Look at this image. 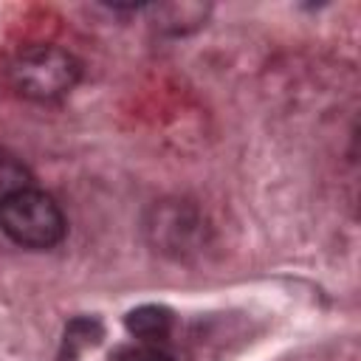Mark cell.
<instances>
[{
  "label": "cell",
  "mask_w": 361,
  "mask_h": 361,
  "mask_svg": "<svg viewBox=\"0 0 361 361\" xmlns=\"http://www.w3.org/2000/svg\"><path fill=\"white\" fill-rule=\"evenodd\" d=\"M124 324L130 336L141 341H158V338H166V333L172 330V310L164 305H141L127 313Z\"/></svg>",
  "instance_id": "3"
},
{
  "label": "cell",
  "mask_w": 361,
  "mask_h": 361,
  "mask_svg": "<svg viewBox=\"0 0 361 361\" xmlns=\"http://www.w3.org/2000/svg\"><path fill=\"white\" fill-rule=\"evenodd\" d=\"M121 361H175L169 353H164L161 347H152V344H144V347H133L121 355Z\"/></svg>",
  "instance_id": "8"
},
{
  "label": "cell",
  "mask_w": 361,
  "mask_h": 361,
  "mask_svg": "<svg viewBox=\"0 0 361 361\" xmlns=\"http://www.w3.org/2000/svg\"><path fill=\"white\" fill-rule=\"evenodd\" d=\"M82 76L76 56L59 45H31L8 68L14 90L31 102H56L68 96Z\"/></svg>",
  "instance_id": "1"
},
{
  "label": "cell",
  "mask_w": 361,
  "mask_h": 361,
  "mask_svg": "<svg viewBox=\"0 0 361 361\" xmlns=\"http://www.w3.org/2000/svg\"><path fill=\"white\" fill-rule=\"evenodd\" d=\"M31 186H34V175L23 164V158H17L14 152L0 147V203L23 189H31Z\"/></svg>",
  "instance_id": "6"
},
{
  "label": "cell",
  "mask_w": 361,
  "mask_h": 361,
  "mask_svg": "<svg viewBox=\"0 0 361 361\" xmlns=\"http://www.w3.org/2000/svg\"><path fill=\"white\" fill-rule=\"evenodd\" d=\"M0 228L17 245L45 251L65 237V214L51 195L31 186L0 203Z\"/></svg>",
  "instance_id": "2"
},
{
  "label": "cell",
  "mask_w": 361,
  "mask_h": 361,
  "mask_svg": "<svg viewBox=\"0 0 361 361\" xmlns=\"http://www.w3.org/2000/svg\"><path fill=\"white\" fill-rule=\"evenodd\" d=\"M195 220L189 214H183V209H164L158 214V223H155V234H161L164 240H169L172 248L178 245H186L189 237L195 234Z\"/></svg>",
  "instance_id": "7"
},
{
  "label": "cell",
  "mask_w": 361,
  "mask_h": 361,
  "mask_svg": "<svg viewBox=\"0 0 361 361\" xmlns=\"http://www.w3.org/2000/svg\"><path fill=\"white\" fill-rule=\"evenodd\" d=\"M102 338V322L93 316H79L65 327V338H62V353L59 361H76V355L85 347H93Z\"/></svg>",
  "instance_id": "4"
},
{
  "label": "cell",
  "mask_w": 361,
  "mask_h": 361,
  "mask_svg": "<svg viewBox=\"0 0 361 361\" xmlns=\"http://www.w3.org/2000/svg\"><path fill=\"white\" fill-rule=\"evenodd\" d=\"M155 17H158V25L172 31V34H180L186 28H195L206 20V6H197V3H172V6H152Z\"/></svg>",
  "instance_id": "5"
}]
</instances>
